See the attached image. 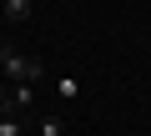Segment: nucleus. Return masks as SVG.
Returning a JSON list of instances; mask_svg holds the SVG:
<instances>
[{
  "label": "nucleus",
  "mask_w": 151,
  "mask_h": 136,
  "mask_svg": "<svg viewBox=\"0 0 151 136\" xmlns=\"http://www.w3.org/2000/svg\"><path fill=\"white\" fill-rule=\"evenodd\" d=\"M5 20L10 25H25L30 20V0H5Z\"/></svg>",
  "instance_id": "obj_2"
},
{
  "label": "nucleus",
  "mask_w": 151,
  "mask_h": 136,
  "mask_svg": "<svg viewBox=\"0 0 151 136\" xmlns=\"http://www.w3.org/2000/svg\"><path fill=\"white\" fill-rule=\"evenodd\" d=\"M40 136H60V116H40Z\"/></svg>",
  "instance_id": "obj_5"
},
{
  "label": "nucleus",
  "mask_w": 151,
  "mask_h": 136,
  "mask_svg": "<svg viewBox=\"0 0 151 136\" xmlns=\"http://www.w3.org/2000/svg\"><path fill=\"white\" fill-rule=\"evenodd\" d=\"M55 91H60L65 101H76V96H81V81H70V76H65V81H55Z\"/></svg>",
  "instance_id": "obj_4"
},
{
  "label": "nucleus",
  "mask_w": 151,
  "mask_h": 136,
  "mask_svg": "<svg viewBox=\"0 0 151 136\" xmlns=\"http://www.w3.org/2000/svg\"><path fill=\"white\" fill-rule=\"evenodd\" d=\"M0 136H25V126H20L15 116H0Z\"/></svg>",
  "instance_id": "obj_3"
},
{
  "label": "nucleus",
  "mask_w": 151,
  "mask_h": 136,
  "mask_svg": "<svg viewBox=\"0 0 151 136\" xmlns=\"http://www.w3.org/2000/svg\"><path fill=\"white\" fill-rule=\"evenodd\" d=\"M45 76V65L35 60V55H20L15 45H10V60H5V76H0V81H15V86H35Z\"/></svg>",
  "instance_id": "obj_1"
},
{
  "label": "nucleus",
  "mask_w": 151,
  "mask_h": 136,
  "mask_svg": "<svg viewBox=\"0 0 151 136\" xmlns=\"http://www.w3.org/2000/svg\"><path fill=\"white\" fill-rule=\"evenodd\" d=\"M5 60H10V45H0V76H5Z\"/></svg>",
  "instance_id": "obj_6"
}]
</instances>
